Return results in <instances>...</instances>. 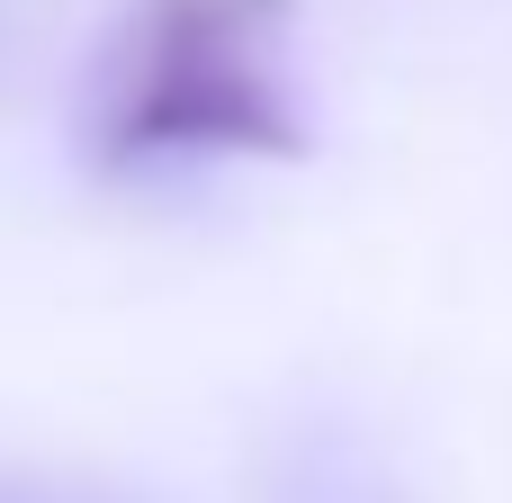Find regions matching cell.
I'll list each match as a JSON object with an SVG mask.
<instances>
[{
	"mask_svg": "<svg viewBox=\"0 0 512 503\" xmlns=\"http://www.w3.org/2000/svg\"><path fill=\"white\" fill-rule=\"evenodd\" d=\"M279 0H144L117 99L108 162L162 153H297L279 90Z\"/></svg>",
	"mask_w": 512,
	"mask_h": 503,
	"instance_id": "1",
	"label": "cell"
}]
</instances>
